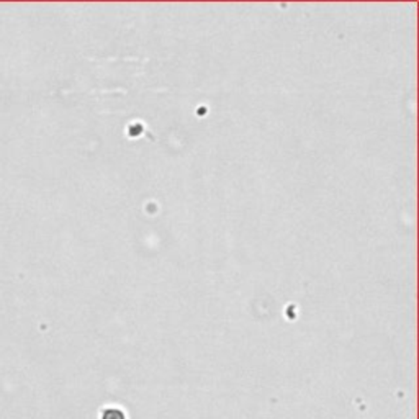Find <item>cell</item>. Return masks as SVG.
Masks as SVG:
<instances>
[{
	"instance_id": "6da1fadb",
	"label": "cell",
	"mask_w": 419,
	"mask_h": 419,
	"mask_svg": "<svg viewBox=\"0 0 419 419\" xmlns=\"http://www.w3.org/2000/svg\"><path fill=\"white\" fill-rule=\"evenodd\" d=\"M103 419H124V414L118 408H108L103 413Z\"/></svg>"
}]
</instances>
